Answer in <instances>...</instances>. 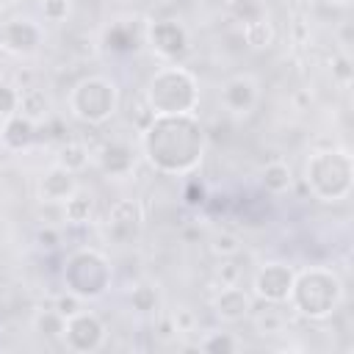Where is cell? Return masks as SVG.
<instances>
[{
    "label": "cell",
    "instance_id": "cell-11",
    "mask_svg": "<svg viewBox=\"0 0 354 354\" xmlns=\"http://www.w3.org/2000/svg\"><path fill=\"white\" fill-rule=\"evenodd\" d=\"M130 163H133V152H130L127 147H122V144L105 147V152H102V169H105V171L122 174V171L130 169Z\"/></svg>",
    "mask_w": 354,
    "mask_h": 354
},
{
    "label": "cell",
    "instance_id": "cell-18",
    "mask_svg": "<svg viewBox=\"0 0 354 354\" xmlns=\"http://www.w3.org/2000/svg\"><path fill=\"white\" fill-rule=\"evenodd\" d=\"M36 326H39V332H41V335L55 337V335H61V332H64V315H61L58 310H44V313L36 318Z\"/></svg>",
    "mask_w": 354,
    "mask_h": 354
},
{
    "label": "cell",
    "instance_id": "cell-20",
    "mask_svg": "<svg viewBox=\"0 0 354 354\" xmlns=\"http://www.w3.org/2000/svg\"><path fill=\"white\" fill-rule=\"evenodd\" d=\"M133 304H136V310L149 313V310H155L158 296H155V290H152L149 285H138V288L133 290Z\"/></svg>",
    "mask_w": 354,
    "mask_h": 354
},
{
    "label": "cell",
    "instance_id": "cell-1",
    "mask_svg": "<svg viewBox=\"0 0 354 354\" xmlns=\"http://www.w3.org/2000/svg\"><path fill=\"white\" fill-rule=\"evenodd\" d=\"M80 94H86V102H75V108L83 119L102 122V119H108V113H113V88L105 80L80 83Z\"/></svg>",
    "mask_w": 354,
    "mask_h": 354
},
{
    "label": "cell",
    "instance_id": "cell-26",
    "mask_svg": "<svg viewBox=\"0 0 354 354\" xmlns=\"http://www.w3.org/2000/svg\"><path fill=\"white\" fill-rule=\"evenodd\" d=\"M218 277L224 279V285H232V279H235V268H232V263H224L221 271H218Z\"/></svg>",
    "mask_w": 354,
    "mask_h": 354
},
{
    "label": "cell",
    "instance_id": "cell-4",
    "mask_svg": "<svg viewBox=\"0 0 354 354\" xmlns=\"http://www.w3.org/2000/svg\"><path fill=\"white\" fill-rule=\"evenodd\" d=\"M102 324L94 315H72L66 324V337L75 348H97L102 343Z\"/></svg>",
    "mask_w": 354,
    "mask_h": 354
},
{
    "label": "cell",
    "instance_id": "cell-8",
    "mask_svg": "<svg viewBox=\"0 0 354 354\" xmlns=\"http://www.w3.org/2000/svg\"><path fill=\"white\" fill-rule=\"evenodd\" d=\"M249 296L243 293V290H238V288H224L221 290V296L216 299V313L221 315V318H227V321H238V318H243L246 313H249Z\"/></svg>",
    "mask_w": 354,
    "mask_h": 354
},
{
    "label": "cell",
    "instance_id": "cell-29",
    "mask_svg": "<svg viewBox=\"0 0 354 354\" xmlns=\"http://www.w3.org/2000/svg\"><path fill=\"white\" fill-rule=\"evenodd\" d=\"M335 3H343V6H346V3H351V0H335Z\"/></svg>",
    "mask_w": 354,
    "mask_h": 354
},
{
    "label": "cell",
    "instance_id": "cell-25",
    "mask_svg": "<svg viewBox=\"0 0 354 354\" xmlns=\"http://www.w3.org/2000/svg\"><path fill=\"white\" fill-rule=\"evenodd\" d=\"M39 243L47 246V249L58 246V232H55V230H41V232H39Z\"/></svg>",
    "mask_w": 354,
    "mask_h": 354
},
{
    "label": "cell",
    "instance_id": "cell-10",
    "mask_svg": "<svg viewBox=\"0 0 354 354\" xmlns=\"http://www.w3.org/2000/svg\"><path fill=\"white\" fill-rule=\"evenodd\" d=\"M3 141L8 147H14V149L30 144L33 141V122L28 116H11L6 122V127H3Z\"/></svg>",
    "mask_w": 354,
    "mask_h": 354
},
{
    "label": "cell",
    "instance_id": "cell-19",
    "mask_svg": "<svg viewBox=\"0 0 354 354\" xmlns=\"http://www.w3.org/2000/svg\"><path fill=\"white\" fill-rule=\"evenodd\" d=\"M210 249H213V254L232 257V254H238L241 246H238V238H235V235H230V232H218V235H213Z\"/></svg>",
    "mask_w": 354,
    "mask_h": 354
},
{
    "label": "cell",
    "instance_id": "cell-6",
    "mask_svg": "<svg viewBox=\"0 0 354 354\" xmlns=\"http://www.w3.org/2000/svg\"><path fill=\"white\" fill-rule=\"evenodd\" d=\"M0 36H3L6 47L14 50V53H30L39 44V30L30 22H19V19L17 22H8Z\"/></svg>",
    "mask_w": 354,
    "mask_h": 354
},
{
    "label": "cell",
    "instance_id": "cell-21",
    "mask_svg": "<svg viewBox=\"0 0 354 354\" xmlns=\"http://www.w3.org/2000/svg\"><path fill=\"white\" fill-rule=\"evenodd\" d=\"M19 105V94L11 86H0V116H11Z\"/></svg>",
    "mask_w": 354,
    "mask_h": 354
},
{
    "label": "cell",
    "instance_id": "cell-23",
    "mask_svg": "<svg viewBox=\"0 0 354 354\" xmlns=\"http://www.w3.org/2000/svg\"><path fill=\"white\" fill-rule=\"evenodd\" d=\"M69 11V0H44V17L50 19H64Z\"/></svg>",
    "mask_w": 354,
    "mask_h": 354
},
{
    "label": "cell",
    "instance_id": "cell-30",
    "mask_svg": "<svg viewBox=\"0 0 354 354\" xmlns=\"http://www.w3.org/2000/svg\"><path fill=\"white\" fill-rule=\"evenodd\" d=\"M0 166H3V152H0Z\"/></svg>",
    "mask_w": 354,
    "mask_h": 354
},
{
    "label": "cell",
    "instance_id": "cell-9",
    "mask_svg": "<svg viewBox=\"0 0 354 354\" xmlns=\"http://www.w3.org/2000/svg\"><path fill=\"white\" fill-rule=\"evenodd\" d=\"M224 102H227V108H232V111H249L252 108V102H254V83L249 80V77H235V80H230L227 86H224Z\"/></svg>",
    "mask_w": 354,
    "mask_h": 354
},
{
    "label": "cell",
    "instance_id": "cell-5",
    "mask_svg": "<svg viewBox=\"0 0 354 354\" xmlns=\"http://www.w3.org/2000/svg\"><path fill=\"white\" fill-rule=\"evenodd\" d=\"M149 36H152V47L169 58L180 55L185 50V30L177 22H155Z\"/></svg>",
    "mask_w": 354,
    "mask_h": 354
},
{
    "label": "cell",
    "instance_id": "cell-7",
    "mask_svg": "<svg viewBox=\"0 0 354 354\" xmlns=\"http://www.w3.org/2000/svg\"><path fill=\"white\" fill-rule=\"evenodd\" d=\"M75 191V180H72V171L64 169V166H55L44 174L41 180V196L50 199V202H61V199H69Z\"/></svg>",
    "mask_w": 354,
    "mask_h": 354
},
{
    "label": "cell",
    "instance_id": "cell-28",
    "mask_svg": "<svg viewBox=\"0 0 354 354\" xmlns=\"http://www.w3.org/2000/svg\"><path fill=\"white\" fill-rule=\"evenodd\" d=\"M207 3H210V6H227L230 0H207Z\"/></svg>",
    "mask_w": 354,
    "mask_h": 354
},
{
    "label": "cell",
    "instance_id": "cell-3",
    "mask_svg": "<svg viewBox=\"0 0 354 354\" xmlns=\"http://www.w3.org/2000/svg\"><path fill=\"white\" fill-rule=\"evenodd\" d=\"M290 285H293V274H290L285 266H279V263H271V266H266V268L257 274V293L266 296L268 301H282V299H288Z\"/></svg>",
    "mask_w": 354,
    "mask_h": 354
},
{
    "label": "cell",
    "instance_id": "cell-24",
    "mask_svg": "<svg viewBox=\"0 0 354 354\" xmlns=\"http://www.w3.org/2000/svg\"><path fill=\"white\" fill-rule=\"evenodd\" d=\"M55 310H58L64 318H72V315L77 313V299H75V296H61V299L55 301Z\"/></svg>",
    "mask_w": 354,
    "mask_h": 354
},
{
    "label": "cell",
    "instance_id": "cell-12",
    "mask_svg": "<svg viewBox=\"0 0 354 354\" xmlns=\"http://www.w3.org/2000/svg\"><path fill=\"white\" fill-rule=\"evenodd\" d=\"M243 39L252 47H268L274 41V28H271V22H266L263 17H257V19H252V22L243 25Z\"/></svg>",
    "mask_w": 354,
    "mask_h": 354
},
{
    "label": "cell",
    "instance_id": "cell-27",
    "mask_svg": "<svg viewBox=\"0 0 354 354\" xmlns=\"http://www.w3.org/2000/svg\"><path fill=\"white\" fill-rule=\"evenodd\" d=\"M335 72H337L343 80H348V61H346V58H340V61H337V66H335Z\"/></svg>",
    "mask_w": 354,
    "mask_h": 354
},
{
    "label": "cell",
    "instance_id": "cell-22",
    "mask_svg": "<svg viewBox=\"0 0 354 354\" xmlns=\"http://www.w3.org/2000/svg\"><path fill=\"white\" fill-rule=\"evenodd\" d=\"M202 348H207V351H235V348H238V343H235L230 335H216V337L205 340V343H202Z\"/></svg>",
    "mask_w": 354,
    "mask_h": 354
},
{
    "label": "cell",
    "instance_id": "cell-16",
    "mask_svg": "<svg viewBox=\"0 0 354 354\" xmlns=\"http://www.w3.org/2000/svg\"><path fill=\"white\" fill-rule=\"evenodd\" d=\"M105 41H108V47L124 53V50H133V47H136V33H133L127 25H116V28L108 30Z\"/></svg>",
    "mask_w": 354,
    "mask_h": 354
},
{
    "label": "cell",
    "instance_id": "cell-13",
    "mask_svg": "<svg viewBox=\"0 0 354 354\" xmlns=\"http://www.w3.org/2000/svg\"><path fill=\"white\" fill-rule=\"evenodd\" d=\"M19 108H22V113H25L30 122L47 116V97H44V91H39V88L22 91V94H19Z\"/></svg>",
    "mask_w": 354,
    "mask_h": 354
},
{
    "label": "cell",
    "instance_id": "cell-15",
    "mask_svg": "<svg viewBox=\"0 0 354 354\" xmlns=\"http://www.w3.org/2000/svg\"><path fill=\"white\" fill-rule=\"evenodd\" d=\"M64 213H66V218H69L72 224H83V221H88V216H91V199H88V196H80V194H77V196H69Z\"/></svg>",
    "mask_w": 354,
    "mask_h": 354
},
{
    "label": "cell",
    "instance_id": "cell-2",
    "mask_svg": "<svg viewBox=\"0 0 354 354\" xmlns=\"http://www.w3.org/2000/svg\"><path fill=\"white\" fill-rule=\"evenodd\" d=\"M138 227H141V210H138L136 202L122 199V202H116L111 207V213H108V230H111V235L116 241H130L138 232Z\"/></svg>",
    "mask_w": 354,
    "mask_h": 354
},
{
    "label": "cell",
    "instance_id": "cell-17",
    "mask_svg": "<svg viewBox=\"0 0 354 354\" xmlns=\"http://www.w3.org/2000/svg\"><path fill=\"white\" fill-rule=\"evenodd\" d=\"M86 160H88V152H86V147H83V144H66V147L61 149V166H64V169H69V171L83 169V166H86Z\"/></svg>",
    "mask_w": 354,
    "mask_h": 354
},
{
    "label": "cell",
    "instance_id": "cell-14",
    "mask_svg": "<svg viewBox=\"0 0 354 354\" xmlns=\"http://www.w3.org/2000/svg\"><path fill=\"white\" fill-rule=\"evenodd\" d=\"M263 185H266V191H271V194L288 191V185H290V169H288L285 163H271V166H266V171H263Z\"/></svg>",
    "mask_w": 354,
    "mask_h": 354
}]
</instances>
